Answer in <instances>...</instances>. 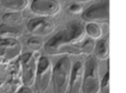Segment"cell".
Masks as SVG:
<instances>
[{
  "label": "cell",
  "instance_id": "obj_1",
  "mask_svg": "<svg viewBox=\"0 0 126 93\" xmlns=\"http://www.w3.org/2000/svg\"><path fill=\"white\" fill-rule=\"evenodd\" d=\"M86 31L83 24L73 21L45 43V51L50 55L58 54H91L95 49V42L93 39H87L83 43Z\"/></svg>",
  "mask_w": 126,
  "mask_h": 93
},
{
  "label": "cell",
  "instance_id": "obj_2",
  "mask_svg": "<svg viewBox=\"0 0 126 93\" xmlns=\"http://www.w3.org/2000/svg\"><path fill=\"white\" fill-rule=\"evenodd\" d=\"M71 62L68 57H63L58 60L52 69V82H54V92L66 93L69 85L71 74Z\"/></svg>",
  "mask_w": 126,
  "mask_h": 93
},
{
  "label": "cell",
  "instance_id": "obj_3",
  "mask_svg": "<svg viewBox=\"0 0 126 93\" xmlns=\"http://www.w3.org/2000/svg\"><path fill=\"white\" fill-rule=\"evenodd\" d=\"M100 82L98 80V64L96 59L89 58L84 67V78L81 93H98Z\"/></svg>",
  "mask_w": 126,
  "mask_h": 93
},
{
  "label": "cell",
  "instance_id": "obj_4",
  "mask_svg": "<svg viewBox=\"0 0 126 93\" xmlns=\"http://www.w3.org/2000/svg\"><path fill=\"white\" fill-rule=\"evenodd\" d=\"M19 62L21 65V79L25 86L30 88L36 82V75H37V68H38V61H37V54L33 52H27L20 55Z\"/></svg>",
  "mask_w": 126,
  "mask_h": 93
},
{
  "label": "cell",
  "instance_id": "obj_5",
  "mask_svg": "<svg viewBox=\"0 0 126 93\" xmlns=\"http://www.w3.org/2000/svg\"><path fill=\"white\" fill-rule=\"evenodd\" d=\"M81 19L86 22L108 23L110 21V0H100L99 3L93 5L81 14Z\"/></svg>",
  "mask_w": 126,
  "mask_h": 93
},
{
  "label": "cell",
  "instance_id": "obj_6",
  "mask_svg": "<svg viewBox=\"0 0 126 93\" xmlns=\"http://www.w3.org/2000/svg\"><path fill=\"white\" fill-rule=\"evenodd\" d=\"M22 50L21 43L14 38L0 39V61L10 62L17 59Z\"/></svg>",
  "mask_w": 126,
  "mask_h": 93
},
{
  "label": "cell",
  "instance_id": "obj_7",
  "mask_svg": "<svg viewBox=\"0 0 126 93\" xmlns=\"http://www.w3.org/2000/svg\"><path fill=\"white\" fill-rule=\"evenodd\" d=\"M52 76V67L47 57H40L38 60L37 75H36V84L39 92L47 90Z\"/></svg>",
  "mask_w": 126,
  "mask_h": 93
},
{
  "label": "cell",
  "instance_id": "obj_8",
  "mask_svg": "<svg viewBox=\"0 0 126 93\" xmlns=\"http://www.w3.org/2000/svg\"><path fill=\"white\" fill-rule=\"evenodd\" d=\"M27 29L35 36H47L54 31L55 24L48 18L38 17L29 20L27 23Z\"/></svg>",
  "mask_w": 126,
  "mask_h": 93
},
{
  "label": "cell",
  "instance_id": "obj_9",
  "mask_svg": "<svg viewBox=\"0 0 126 93\" xmlns=\"http://www.w3.org/2000/svg\"><path fill=\"white\" fill-rule=\"evenodd\" d=\"M30 9L33 13L38 16L48 17V16H54L57 13L60 7L58 1L56 0H33L31 2Z\"/></svg>",
  "mask_w": 126,
  "mask_h": 93
},
{
  "label": "cell",
  "instance_id": "obj_10",
  "mask_svg": "<svg viewBox=\"0 0 126 93\" xmlns=\"http://www.w3.org/2000/svg\"><path fill=\"white\" fill-rule=\"evenodd\" d=\"M83 78H84V67L81 62L77 61L73 65L68 85V93H80L83 86Z\"/></svg>",
  "mask_w": 126,
  "mask_h": 93
},
{
  "label": "cell",
  "instance_id": "obj_11",
  "mask_svg": "<svg viewBox=\"0 0 126 93\" xmlns=\"http://www.w3.org/2000/svg\"><path fill=\"white\" fill-rule=\"evenodd\" d=\"M22 34V28L15 24H0V37L2 38H18Z\"/></svg>",
  "mask_w": 126,
  "mask_h": 93
},
{
  "label": "cell",
  "instance_id": "obj_12",
  "mask_svg": "<svg viewBox=\"0 0 126 93\" xmlns=\"http://www.w3.org/2000/svg\"><path fill=\"white\" fill-rule=\"evenodd\" d=\"M95 57L99 60H105L110 55V48H108V41L107 39H102L95 44Z\"/></svg>",
  "mask_w": 126,
  "mask_h": 93
},
{
  "label": "cell",
  "instance_id": "obj_13",
  "mask_svg": "<svg viewBox=\"0 0 126 93\" xmlns=\"http://www.w3.org/2000/svg\"><path fill=\"white\" fill-rule=\"evenodd\" d=\"M0 2L6 9L19 12L27 7L28 0H0Z\"/></svg>",
  "mask_w": 126,
  "mask_h": 93
},
{
  "label": "cell",
  "instance_id": "obj_14",
  "mask_svg": "<svg viewBox=\"0 0 126 93\" xmlns=\"http://www.w3.org/2000/svg\"><path fill=\"white\" fill-rule=\"evenodd\" d=\"M24 20L22 14L18 11H12L5 13L2 16V21L7 24H15V26H19Z\"/></svg>",
  "mask_w": 126,
  "mask_h": 93
},
{
  "label": "cell",
  "instance_id": "obj_15",
  "mask_svg": "<svg viewBox=\"0 0 126 93\" xmlns=\"http://www.w3.org/2000/svg\"><path fill=\"white\" fill-rule=\"evenodd\" d=\"M85 31L92 39H98L102 36V29H100V27L98 26L97 23H94V22L87 23V26H86V28H85Z\"/></svg>",
  "mask_w": 126,
  "mask_h": 93
},
{
  "label": "cell",
  "instance_id": "obj_16",
  "mask_svg": "<svg viewBox=\"0 0 126 93\" xmlns=\"http://www.w3.org/2000/svg\"><path fill=\"white\" fill-rule=\"evenodd\" d=\"M27 44H28V47L32 51H38L40 48H43L44 42L40 38H38V37H32V38H30L28 41H27Z\"/></svg>",
  "mask_w": 126,
  "mask_h": 93
},
{
  "label": "cell",
  "instance_id": "obj_17",
  "mask_svg": "<svg viewBox=\"0 0 126 93\" xmlns=\"http://www.w3.org/2000/svg\"><path fill=\"white\" fill-rule=\"evenodd\" d=\"M100 93H110V72L107 71L100 81Z\"/></svg>",
  "mask_w": 126,
  "mask_h": 93
},
{
  "label": "cell",
  "instance_id": "obj_18",
  "mask_svg": "<svg viewBox=\"0 0 126 93\" xmlns=\"http://www.w3.org/2000/svg\"><path fill=\"white\" fill-rule=\"evenodd\" d=\"M69 11H70L71 13H80V12L83 11V8H81L80 5L75 3V5H71L70 7H69Z\"/></svg>",
  "mask_w": 126,
  "mask_h": 93
},
{
  "label": "cell",
  "instance_id": "obj_19",
  "mask_svg": "<svg viewBox=\"0 0 126 93\" xmlns=\"http://www.w3.org/2000/svg\"><path fill=\"white\" fill-rule=\"evenodd\" d=\"M17 93H32V91L30 90V88H28V86H22V88L19 89V91Z\"/></svg>",
  "mask_w": 126,
  "mask_h": 93
},
{
  "label": "cell",
  "instance_id": "obj_20",
  "mask_svg": "<svg viewBox=\"0 0 126 93\" xmlns=\"http://www.w3.org/2000/svg\"><path fill=\"white\" fill-rule=\"evenodd\" d=\"M76 1H79V2H87L89 0H76Z\"/></svg>",
  "mask_w": 126,
  "mask_h": 93
}]
</instances>
